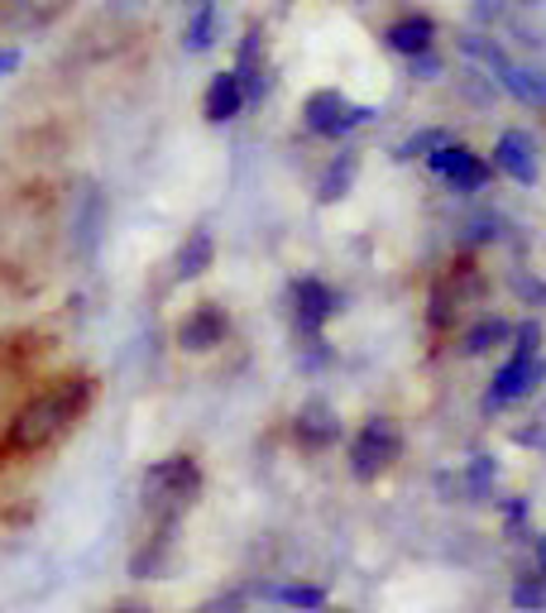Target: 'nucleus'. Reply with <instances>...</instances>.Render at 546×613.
Returning <instances> with one entry per match:
<instances>
[{
	"instance_id": "obj_15",
	"label": "nucleus",
	"mask_w": 546,
	"mask_h": 613,
	"mask_svg": "<svg viewBox=\"0 0 546 613\" xmlns=\"http://www.w3.org/2000/svg\"><path fill=\"white\" fill-rule=\"evenodd\" d=\"M216 264V240H211V230H187V240L178 245V259H172V269H178V279H201Z\"/></svg>"
},
{
	"instance_id": "obj_24",
	"label": "nucleus",
	"mask_w": 546,
	"mask_h": 613,
	"mask_svg": "<svg viewBox=\"0 0 546 613\" xmlns=\"http://www.w3.org/2000/svg\"><path fill=\"white\" fill-rule=\"evenodd\" d=\"M503 10V0H474V14H480V20L489 24V20H494V14Z\"/></svg>"
},
{
	"instance_id": "obj_9",
	"label": "nucleus",
	"mask_w": 546,
	"mask_h": 613,
	"mask_svg": "<svg viewBox=\"0 0 546 613\" xmlns=\"http://www.w3.org/2000/svg\"><path fill=\"white\" fill-rule=\"evenodd\" d=\"M340 417H336V407L322 403V398H312V403H302L297 407V417H293V441L302 450H330V446H340Z\"/></svg>"
},
{
	"instance_id": "obj_13",
	"label": "nucleus",
	"mask_w": 546,
	"mask_h": 613,
	"mask_svg": "<svg viewBox=\"0 0 546 613\" xmlns=\"http://www.w3.org/2000/svg\"><path fill=\"white\" fill-rule=\"evenodd\" d=\"M216 39H221V0H192V14H187V29H182V49L211 53Z\"/></svg>"
},
{
	"instance_id": "obj_22",
	"label": "nucleus",
	"mask_w": 546,
	"mask_h": 613,
	"mask_svg": "<svg viewBox=\"0 0 546 613\" xmlns=\"http://www.w3.org/2000/svg\"><path fill=\"white\" fill-rule=\"evenodd\" d=\"M408 77H412V82H441V77H445V58H441L437 49L408 58Z\"/></svg>"
},
{
	"instance_id": "obj_28",
	"label": "nucleus",
	"mask_w": 546,
	"mask_h": 613,
	"mask_svg": "<svg viewBox=\"0 0 546 613\" xmlns=\"http://www.w3.org/2000/svg\"><path fill=\"white\" fill-rule=\"evenodd\" d=\"M330 613H350V609H330Z\"/></svg>"
},
{
	"instance_id": "obj_7",
	"label": "nucleus",
	"mask_w": 546,
	"mask_h": 613,
	"mask_svg": "<svg viewBox=\"0 0 546 613\" xmlns=\"http://www.w3.org/2000/svg\"><path fill=\"white\" fill-rule=\"evenodd\" d=\"M225 335H230V316L221 302H197L178 321V350H187V355H211L216 345H225Z\"/></svg>"
},
{
	"instance_id": "obj_16",
	"label": "nucleus",
	"mask_w": 546,
	"mask_h": 613,
	"mask_svg": "<svg viewBox=\"0 0 546 613\" xmlns=\"http://www.w3.org/2000/svg\"><path fill=\"white\" fill-rule=\"evenodd\" d=\"M513 341V326L494 312H484L474 326H465V335H460V355H489L494 345H508Z\"/></svg>"
},
{
	"instance_id": "obj_23",
	"label": "nucleus",
	"mask_w": 546,
	"mask_h": 613,
	"mask_svg": "<svg viewBox=\"0 0 546 613\" xmlns=\"http://www.w3.org/2000/svg\"><path fill=\"white\" fill-rule=\"evenodd\" d=\"M523 106H537V111H546V72H537V67H523Z\"/></svg>"
},
{
	"instance_id": "obj_21",
	"label": "nucleus",
	"mask_w": 546,
	"mask_h": 613,
	"mask_svg": "<svg viewBox=\"0 0 546 613\" xmlns=\"http://www.w3.org/2000/svg\"><path fill=\"white\" fill-rule=\"evenodd\" d=\"M494 479H498V460H494V456H474V460H470L465 485H470L474 499H484V493L494 489Z\"/></svg>"
},
{
	"instance_id": "obj_5",
	"label": "nucleus",
	"mask_w": 546,
	"mask_h": 613,
	"mask_svg": "<svg viewBox=\"0 0 546 613\" xmlns=\"http://www.w3.org/2000/svg\"><path fill=\"white\" fill-rule=\"evenodd\" d=\"M287 302H293V326H297L302 341H307V345H326L322 331H326V321L340 312L336 288L322 283L316 273H307V279H293V293H287Z\"/></svg>"
},
{
	"instance_id": "obj_18",
	"label": "nucleus",
	"mask_w": 546,
	"mask_h": 613,
	"mask_svg": "<svg viewBox=\"0 0 546 613\" xmlns=\"http://www.w3.org/2000/svg\"><path fill=\"white\" fill-rule=\"evenodd\" d=\"M264 600L283 604V609H302V613H322L326 609V590L293 580V585H264Z\"/></svg>"
},
{
	"instance_id": "obj_19",
	"label": "nucleus",
	"mask_w": 546,
	"mask_h": 613,
	"mask_svg": "<svg viewBox=\"0 0 546 613\" xmlns=\"http://www.w3.org/2000/svg\"><path fill=\"white\" fill-rule=\"evenodd\" d=\"M455 139V129H445V125H427V129H412L408 139L393 149V158H402V164H412V158H427V154H437L441 144H451Z\"/></svg>"
},
{
	"instance_id": "obj_1",
	"label": "nucleus",
	"mask_w": 546,
	"mask_h": 613,
	"mask_svg": "<svg viewBox=\"0 0 546 613\" xmlns=\"http://www.w3.org/2000/svg\"><path fill=\"white\" fill-rule=\"evenodd\" d=\"M139 493H144V508L149 518H158V528L172 532L178 518L187 513V503L201 493V465L197 456H164L154 460L139 479Z\"/></svg>"
},
{
	"instance_id": "obj_20",
	"label": "nucleus",
	"mask_w": 546,
	"mask_h": 613,
	"mask_svg": "<svg viewBox=\"0 0 546 613\" xmlns=\"http://www.w3.org/2000/svg\"><path fill=\"white\" fill-rule=\"evenodd\" d=\"M508 600H513V609H517V613H542V609H546V575H542V571L517 575Z\"/></svg>"
},
{
	"instance_id": "obj_6",
	"label": "nucleus",
	"mask_w": 546,
	"mask_h": 613,
	"mask_svg": "<svg viewBox=\"0 0 546 613\" xmlns=\"http://www.w3.org/2000/svg\"><path fill=\"white\" fill-rule=\"evenodd\" d=\"M422 164L437 173V178L451 187V193H480V187H489V178H494V164H489V158H480L470 149L465 139H451V144H441L437 154H427Z\"/></svg>"
},
{
	"instance_id": "obj_3",
	"label": "nucleus",
	"mask_w": 546,
	"mask_h": 613,
	"mask_svg": "<svg viewBox=\"0 0 546 613\" xmlns=\"http://www.w3.org/2000/svg\"><path fill=\"white\" fill-rule=\"evenodd\" d=\"M302 129H307L312 139H350L355 129H365L379 121V106H369V101H350L340 92V86H316V92L302 101Z\"/></svg>"
},
{
	"instance_id": "obj_8",
	"label": "nucleus",
	"mask_w": 546,
	"mask_h": 613,
	"mask_svg": "<svg viewBox=\"0 0 546 613\" xmlns=\"http://www.w3.org/2000/svg\"><path fill=\"white\" fill-rule=\"evenodd\" d=\"M437 39H441V24L431 20V14H422V10H408V14H398L393 24H384V34H379V43L393 58H417V53H431L437 49Z\"/></svg>"
},
{
	"instance_id": "obj_4",
	"label": "nucleus",
	"mask_w": 546,
	"mask_h": 613,
	"mask_svg": "<svg viewBox=\"0 0 546 613\" xmlns=\"http://www.w3.org/2000/svg\"><path fill=\"white\" fill-rule=\"evenodd\" d=\"M402 460V427L393 417H369L359 422V432L345 441V470H350L359 485H374L384 479L393 465Z\"/></svg>"
},
{
	"instance_id": "obj_12",
	"label": "nucleus",
	"mask_w": 546,
	"mask_h": 613,
	"mask_svg": "<svg viewBox=\"0 0 546 613\" xmlns=\"http://www.w3.org/2000/svg\"><path fill=\"white\" fill-rule=\"evenodd\" d=\"M230 72L240 77L250 106H254V101H264L269 77H264V34H259V29H244V39L235 43V63H230Z\"/></svg>"
},
{
	"instance_id": "obj_27",
	"label": "nucleus",
	"mask_w": 546,
	"mask_h": 613,
	"mask_svg": "<svg viewBox=\"0 0 546 613\" xmlns=\"http://www.w3.org/2000/svg\"><path fill=\"white\" fill-rule=\"evenodd\" d=\"M111 613H149V609H135V604H125V609H111Z\"/></svg>"
},
{
	"instance_id": "obj_11",
	"label": "nucleus",
	"mask_w": 546,
	"mask_h": 613,
	"mask_svg": "<svg viewBox=\"0 0 546 613\" xmlns=\"http://www.w3.org/2000/svg\"><path fill=\"white\" fill-rule=\"evenodd\" d=\"M244 106H250V96H244V86L230 67L216 72L207 82V92H201V115H207V125H230L235 115H244Z\"/></svg>"
},
{
	"instance_id": "obj_26",
	"label": "nucleus",
	"mask_w": 546,
	"mask_h": 613,
	"mask_svg": "<svg viewBox=\"0 0 546 613\" xmlns=\"http://www.w3.org/2000/svg\"><path fill=\"white\" fill-rule=\"evenodd\" d=\"M537 561H542V575H546V537H537Z\"/></svg>"
},
{
	"instance_id": "obj_29",
	"label": "nucleus",
	"mask_w": 546,
	"mask_h": 613,
	"mask_svg": "<svg viewBox=\"0 0 546 613\" xmlns=\"http://www.w3.org/2000/svg\"><path fill=\"white\" fill-rule=\"evenodd\" d=\"M172 6H187V0H172Z\"/></svg>"
},
{
	"instance_id": "obj_14",
	"label": "nucleus",
	"mask_w": 546,
	"mask_h": 613,
	"mask_svg": "<svg viewBox=\"0 0 546 613\" xmlns=\"http://www.w3.org/2000/svg\"><path fill=\"white\" fill-rule=\"evenodd\" d=\"M355 178H359V154H355V149H340V154L326 164L322 178H316V201H322V207L340 201V197L355 187Z\"/></svg>"
},
{
	"instance_id": "obj_10",
	"label": "nucleus",
	"mask_w": 546,
	"mask_h": 613,
	"mask_svg": "<svg viewBox=\"0 0 546 613\" xmlns=\"http://www.w3.org/2000/svg\"><path fill=\"white\" fill-rule=\"evenodd\" d=\"M494 173L513 178L517 187L537 183V144H532L527 129H503L494 139Z\"/></svg>"
},
{
	"instance_id": "obj_2",
	"label": "nucleus",
	"mask_w": 546,
	"mask_h": 613,
	"mask_svg": "<svg viewBox=\"0 0 546 613\" xmlns=\"http://www.w3.org/2000/svg\"><path fill=\"white\" fill-rule=\"evenodd\" d=\"M537 345H542L537 321H517V326H513V355L498 364L494 378H489V388H484V413H503V407L523 403L527 393L542 384L546 364L537 355Z\"/></svg>"
},
{
	"instance_id": "obj_25",
	"label": "nucleus",
	"mask_w": 546,
	"mask_h": 613,
	"mask_svg": "<svg viewBox=\"0 0 546 613\" xmlns=\"http://www.w3.org/2000/svg\"><path fill=\"white\" fill-rule=\"evenodd\" d=\"M14 67H20V49H0V77L14 72Z\"/></svg>"
},
{
	"instance_id": "obj_17",
	"label": "nucleus",
	"mask_w": 546,
	"mask_h": 613,
	"mask_svg": "<svg viewBox=\"0 0 546 613\" xmlns=\"http://www.w3.org/2000/svg\"><path fill=\"white\" fill-rule=\"evenodd\" d=\"M43 355V341L39 335H0V384L14 374L29 370V360Z\"/></svg>"
}]
</instances>
